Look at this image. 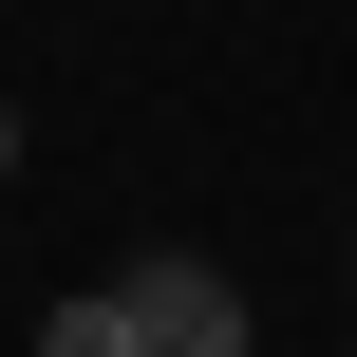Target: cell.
Wrapping results in <instances>:
<instances>
[{
	"mask_svg": "<svg viewBox=\"0 0 357 357\" xmlns=\"http://www.w3.org/2000/svg\"><path fill=\"white\" fill-rule=\"evenodd\" d=\"M38 357H132V301H56V320H38Z\"/></svg>",
	"mask_w": 357,
	"mask_h": 357,
	"instance_id": "obj_2",
	"label": "cell"
},
{
	"mask_svg": "<svg viewBox=\"0 0 357 357\" xmlns=\"http://www.w3.org/2000/svg\"><path fill=\"white\" fill-rule=\"evenodd\" d=\"M0 169H19V113H0Z\"/></svg>",
	"mask_w": 357,
	"mask_h": 357,
	"instance_id": "obj_3",
	"label": "cell"
},
{
	"mask_svg": "<svg viewBox=\"0 0 357 357\" xmlns=\"http://www.w3.org/2000/svg\"><path fill=\"white\" fill-rule=\"evenodd\" d=\"M113 301H132V357H245V301H226V264H132Z\"/></svg>",
	"mask_w": 357,
	"mask_h": 357,
	"instance_id": "obj_1",
	"label": "cell"
}]
</instances>
